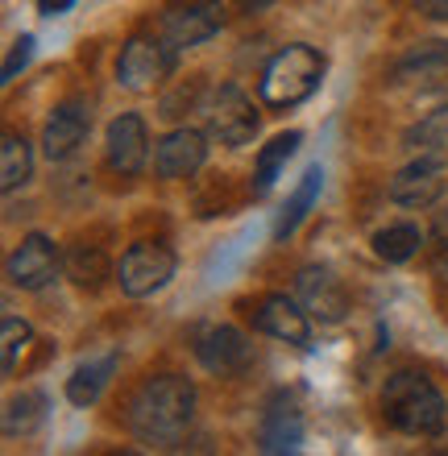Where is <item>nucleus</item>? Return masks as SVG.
Instances as JSON below:
<instances>
[{"label": "nucleus", "mask_w": 448, "mask_h": 456, "mask_svg": "<svg viewBox=\"0 0 448 456\" xmlns=\"http://www.w3.org/2000/svg\"><path fill=\"white\" fill-rule=\"evenodd\" d=\"M295 299L320 324H340L349 315V290L328 265H303L295 274Z\"/></svg>", "instance_id": "9d476101"}, {"label": "nucleus", "mask_w": 448, "mask_h": 456, "mask_svg": "<svg viewBox=\"0 0 448 456\" xmlns=\"http://www.w3.org/2000/svg\"><path fill=\"white\" fill-rule=\"evenodd\" d=\"M320 187H324V170H320V167H307V170H303V179H299V187H295V195L287 200V208H282L279 224H274V237L287 240L295 228L303 224V216L312 212V204H315V195H320Z\"/></svg>", "instance_id": "a211bd4d"}, {"label": "nucleus", "mask_w": 448, "mask_h": 456, "mask_svg": "<svg viewBox=\"0 0 448 456\" xmlns=\"http://www.w3.org/2000/svg\"><path fill=\"white\" fill-rule=\"evenodd\" d=\"M303 444V411L287 390L270 395L266 411H262V423H257V448L270 456L282 452H299Z\"/></svg>", "instance_id": "ddd939ff"}, {"label": "nucleus", "mask_w": 448, "mask_h": 456, "mask_svg": "<svg viewBox=\"0 0 448 456\" xmlns=\"http://www.w3.org/2000/svg\"><path fill=\"white\" fill-rule=\"evenodd\" d=\"M75 0H37V12L42 17H59V12H71Z\"/></svg>", "instance_id": "cd10ccee"}, {"label": "nucleus", "mask_w": 448, "mask_h": 456, "mask_svg": "<svg viewBox=\"0 0 448 456\" xmlns=\"http://www.w3.org/2000/svg\"><path fill=\"white\" fill-rule=\"evenodd\" d=\"M29 340H34V328L17 320V315H4L0 320V370L4 373L17 370V357L29 348Z\"/></svg>", "instance_id": "393cba45"}, {"label": "nucleus", "mask_w": 448, "mask_h": 456, "mask_svg": "<svg viewBox=\"0 0 448 456\" xmlns=\"http://www.w3.org/2000/svg\"><path fill=\"white\" fill-rule=\"evenodd\" d=\"M387 195L399 208H432L444 195V158L440 154H419L411 167H403L395 179H390Z\"/></svg>", "instance_id": "9b49d317"}, {"label": "nucleus", "mask_w": 448, "mask_h": 456, "mask_svg": "<svg viewBox=\"0 0 448 456\" xmlns=\"http://www.w3.org/2000/svg\"><path fill=\"white\" fill-rule=\"evenodd\" d=\"M257 332H266L274 340H287V345L307 348L312 345V315L303 312V303L291 295H266L257 299V307L249 312Z\"/></svg>", "instance_id": "f8f14e48"}, {"label": "nucleus", "mask_w": 448, "mask_h": 456, "mask_svg": "<svg viewBox=\"0 0 448 456\" xmlns=\"http://www.w3.org/2000/svg\"><path fill=\"white\" fill-rule=\"evenodd\" d=\"M67 253L54 245V240L46 237V232H29V237L17 245V249L9 253V282L12 287H21V290H42L50 287L54 278L67 270Z\"/></svg>", "instance_id": "6e6552de"}, {"label": "nucleus", "mask_w": 448, "mask_h": 456, "mask_svg": "<svg viewBox=\"0 0 448 456\" xmlns=\"http://www.w3.org/2000/svg\"><path fill=\"white\" fill-rule=\"evenodd\" d=\"M220 25H224V9L216 0H187V4H175V9L162 12L158 34H162L167 46L191 50L200 42H208V37H216Z\"/></svg>", "instance_id": "1a4fd4ad"}, {"label": "nucleus", "mask_w": 448, "mask_h": 456, "mask_svg": "<svg viewBox=\"0 0 448 456\" xmlns=\"http://www.w3.org/2000/svg\"><path fill=\"white\" fill-rule=\"evenodd\" d=\"M87 133H92V109H87L84 100H62L59 109L46 117L42 154H46L50 162H62V158H71L75 150L87 142Z\"/></svg>", "instance_id": "dca6fc26"}, {"label": "nucleus", "mask_w": 448, "mask_h": 456, "mask_svg": "<svg viewBox=\"0 0 448 456\" xmlns=\"http://www.w3.org/2000/svg\"><path fill=\"white\" fill-rule=\"evenodd\" d=\"M411 9L428 21H448V0H411Z\"/></svg>", "instance_id": "bb28decb"}, {"label": "nucleus", "mask_w": 448, "mask_h": 456, "mask_svg": "<svg viewBox=\"0 0 448 456\" xmlns=\"http://www.w3.org/2000/svg\"><path fill=\"white\" fill-rule=\"evenodd\" d=\"M34 175V150L25 142L21 133H4V142H0V187L4 191H17L25 187Z\"/></svg>", "instance_id": "412c9836"}, {"label": "nucleus", "mask_w": 448, "mask_h": 456, "mask_svg": "<svg viewBox=\"0 0 448 456\" xmlns=\"http://www.w3.org/2000/svg\"><path fill=\"white\" fill-rule=\"evenodd\" d=\"M436 278H444V282H448V249L440 253V262H436Z\"/></svg>", "instance_id": "c85d7f7f"}, {"label": "nucleus", "mask_w": 448, "mask_h": 456, "mask_svg": "<svg viewBox=\"0 0 448 456\" xmlns=\"http://www.w3.org/2000/svg\"><path fill=\"white\" fill-rule=\"evenodd\" d=\"M195 357L216 378H237V373H245L254 365V345H249V337H245L241 328L208 324L195 332Z\"/></svg>", "instance_id": "0eeeda50"}, {"label": "nucleus", "mask_w": 448, "mask_h": 456, "mask_svg": "<svg viewBox=\"0 0 448 456\" xmlns=\"http://www.w3.org/2000/svg\"><path fill=\"white\" fill-rule=\"evenodd\" d=\"M62 265H67V274H71L75 287H84V290H96L100 282L109 278V262H104V253H100L96 245H75Z\"/></svg>", "instance_id": "5701e85b"}, {"label": "nucleus", "mask_w": 448, "mask_h": 456, "mask_svg": "<svg viewBox=\"0 0 448 456\" xmlns=\"http://www.w3.org/2000/svg\"><path fill=\"white\" fill-rule=\"evenodd\" d=\"M428 71H448V37H432L419 42L403 54L399 75H428Z\"/></svg>", "instance_id": "b1692460"}, {"label": "nucleus", "mask_w": 448, "mask_h": 456, "mask_svg": "<svg viewBox=\"0 0 448 456\" xmlns=\"http://www.w3.org/2000/svg\"><path fill=\"white\" fill-rule=\"evenodd\" d=\"M34 59V37L29 34H21L17 42H12V50H9V59H4V71H0V84H12L17 75L25 71V62Z\"/></svg>", "instance_id": "a878e982"}, {"label": "nucleus", "mask_w": 448, "mask_h": 456, "mask_svg": "<svg viewBox=\"0 0 448 456\" xmlns=\"http://www.w3.org/2000/svg\"><path fill=\"white\" fill-rule=\"evenodd\" d=\"M303 145V133H279V137H270V145H262V154H257V170H254V191H270L274 187V179L282 175V167H287V158L295 154Z\"/></svg>", "instance_id": "6ab92c4d"}, {"label": "nucleus", "mask_w": 448, "mask_h": 456, "mask_svg": "<svg viewBox=\"0 0 448 456\" xmlns=\"http://www.w3.org/2000/svg\"><path fill=\"white\" fill-rule=\"evenodd\" d=\"M46 423V395L37 390H21L4 403V436L17 440V436H29Z\"/></svg>", "instance_id": "aec40b11"}, {"label": "nucleus", "mask_w": 448, "mask_h": 456, "mask_svg": "<svg viewBox=\"0 0 448 456\" xmlns=\"http://www.w3.org/2000/svg\"><path fill=\"white\" fill-rule=\"evenodd\" d=\"M382 419L403 436L432 440V436L444 432L448 403L436 386H432V378L403 370V373H395V378H387V390H382Z\"/></svg>", "instance_id": "f03ea898"}, {"label": "nucleus", "mask_w": 448, "mask_h": 456, "mask_svg": "<svg viewBox=\"0 0 448 456\" xmlns=\"http://www.w3.org/2000/svg\"><path fill=\"white\" fill-rule=\"evenodd\" d=\"M175 249L162 240H137L117 265V282L129 299H150L175 278Z\"/></svg>", "instance_id": "423d86ee"}, {"label": "nucleus", "mask_w": 448, "mask_h": 456, "mask_svg": "<svg viewBox=\"0 0 448 456\" xmlns=\"http://www.w3.org/2000/svg\"><path fill=\"white\" fill-rule=\"evenodd\" d=\"M104 150H109V167L125 179L142 175L150 162V133L146 120L137 112H121V117L109 125V137H104Z\"/></svg>", "instance_id": "4468645a"}, {"label": "nucleus", "mask_w": 448, "mask_h": 456, "mask_svg": "<svg viewBox=\"0 0 448 456\" xmlns=\"http://www.w3.org/2000/svg\"><path fill=\"white\" fill-rule=\"evenodd\" d=\"M117 353H104L96 361H84L79 370L67 378V398H71L75 407H92L100 395H104V386L112 382V373H117Z\"/></svg>", "instance_id": "f3484780"}, {"label": "nucleus", "mask_w": 448, "mask_h": 456, "mask_svg": "<svg viewBox=\"0 0 448 456\" xmlns=\"http://www.w3.org/2000/svg\"><path fill=\"white\" fill-rule=\"evenodd\" d=\"M175 62H179V50L167 46L162 34H137L125 42L121 59H117V84L129 92H154L158 84H167L175 75Z\"/></svg>", "instance_id": "20e7f679"}, {"label": "nucleus", "mask_w": 448, "mask_h": 456, "mask_svg": "<svg viewBox=\"0 0 448 456\" xmlns=\"http://www.w3.org/2000/svg\"><path fill=\"white\" fill-rule=\"evenodd\" d=\"M419 245H424L419 224H390V228H382V232H374V253L390 265L411 262L415 253H419Z\"/></svg>", "instance_id": "4be33fe9"}, {"label": "nucleus", "mask_w": 448, "mask_h": 456, "mask_svg": "<svg viewBox=\"0 0 448 456\" xmlns=\"http://www.w3.org/2000/svg\"><path fill=\"white\" fill-rule=\"evenodd\" d=\"M324 71L328 62L315 46H303V42L282 46L257 79V96L266 109H295L307 96H315V87L324 84Z\"/></svg>", "instance_id": "7ed1b4c3"}, {"label": "nucleus", "mask_w": 448, "mask_h": 456, "mask_svg": "<svg viewBox=\"0 0 448 456\" xmlns=\"http://www.w3.org/2000/svg\"><path fill=\"white\" fill-rule=\"evenodd\" d=\"M204 158H208V137L200 129H170L162 142L154 145V175L158 179H170V183H179V179H191L195 170L204 167Z\"/></svg>", "instance_id": "2eb2a0df"}, {"label": "nucleus", "mask_w": 448, "mask_h": 456, "mask_svg": "<svg viewBox=\"0 0 448 456\" xmlns=\"http://www.w3.org/2000/svg\"><path fill=\"white\" fill-rule=\"evenodd\" d=\"M195 415V386L179 373H158L146 378L129 395V407H125V423L137 440L146 444H175L187 428H191Z\"/></svg>", "instance_id": "f257e3e1"}, {"label": "nucleus", "mask_w": 448, "mask_h": 456, "mask_svg": "<svg viewBox=\"0 0 448 456\" xmlns=\"http://www.w3.org/2000/svg\"><path fill=\"white\" fill-rule=\"evenodd\" d=\"M204 125H208V137H216L220 145H249L257 137V109L254 100L245 96L237 84H224L216 87L204 104Z\"/></svg>", "instance_id": "39448f33"}]
</instances>
